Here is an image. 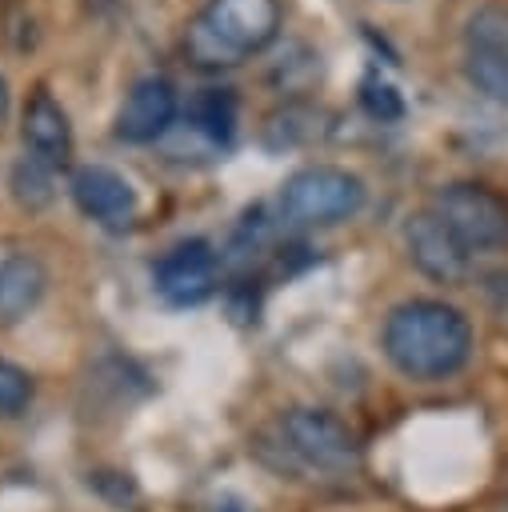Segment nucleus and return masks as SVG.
<instances>
[{
  "label": "nucleus",
  "instance_id": "1",
  "mask_svg": "<svg viewBox=\"0 0 508 512\" xmlns=\"http://www.w3.org/2000/svg\"><path fill=\"white\" fill-rule=\"evenodd\" d=\"M380 348H384V360L404 380L440 384L464 372L476 348V332L464 308L436 296H412L384 316Z\"/></svg>",
  "mask_w": 508,
  "mask_h": 512
},
{
  "label": "nucleus",
  "instance_id": "2",
  "mask_svg": "<svg viewBox=\"0 0 508 512\" xmlns=\"http://www.w3.org/2000/svg\"><path fill=\"white\" fill-rule=\"evenodd\" d=\"M284 28L280 0H208L184 28V56L200 72L236 68L276 44Z\"/></svg>",
  "mask_w": 508,
  "mask_h": 512
},
{
  "label": "nucleus",
  "instance_id": "3",
  "mask_svg": "<svg viewBox=\"0 0 508 512\" xmlns=\"http://www.w3.org/2000/svg\"><path fill=\"white\" fill-rule=\"evenodd\" d=\"M368 188L356 172L340 164H304L284 176L276 192V212L292 228H336L360 216Z\"/></svg>",
  "mask_w": 508,
  "mask_h": 512
},
{
  "label": "nucleus",
  "instance_id": "4",
  "mask_svg": "<svg viewBox=\"0 0 508 512\" xmlns=\"http://www.w3.org/2000/svg\"><path fill=\"white\" fill-rule=\"evenodd\" d=\"M280 448L316 472H348L360 460V436L356 428L316 404H296L288 412H280Z\"/></svg>",
  "mask_w": 508,
  "mask_h": 512
},
{
  "label": "nucleus",
  "instance_id": "5",
  "mask_svg": "<svg viewBox=\"0 0 508 512\" xmlns=\"http://www.w3.org/2000/svg\"><path fill=\"white\" fill-rule=\"evenodd\" d=\"M432 212L468 252L508 248V196L480 180H452L432 196Z\"/></svg>",
  "mask_w": 508,
  "mask_h": 512
},
{
  "label": "nucleus",
  "instance_id": "6",
  "mask_svg": "<svg viewBox=\"0 0 508 512\" xmlns=\"http://www.w3.org/2000/svg\"><path fill=\"white\" fill-rule=\"evenodd\" d=\"M464 80L508 108V4H480L464 20Z\"/></svg>",
  "mask_w": 508,
  "mask_h": 512
},
{
  "label": "nucleus",
  "instance_id": "7",
  "mask_svg": "<svg viewBox=\"0 0 508 512\" xmlns=\"http://www.w3.org/2000/svg\"><path fill=\"white\" fill-rule=\"evenodd\" d=\"M404 248H408V260L432 280V284H444V288H460L468 276H472V252L456 240V232L432 212H412L404 220Z\"/></svg>",
  "mask_w": 508,
  "mask_h": 512
},
{
  "label": "nucleus",
  "instance_id": "8",
  "mask_svg": "<svg viewBox=\"0 0 508 512\" xmlns=\"http://www.w3.org/2000/svg\"><path fill=\"white\" fill-rule=\"evenodd\" d=\"M176 116H180L176 84L160 72H148L124 92L112 120V136L124 144H156L176 124Z\"/></svg>",
  "mask_w": 508,
  "mask_h": 512
},
{
  "label": "nucleus",
  "instance_id": "9",
  "mask_svg": "<svg viewBox=\"0 0 508 512\" xmlns=\"http://www.w3.org/2000/svg\"><path fill=\"white\" fill-rule=\"evenodd\" d=\"M152 280L168 304H200L216 292L220 256L208 240H180L152 264Z\"/></svg>",
  "mask_w": 508,
  "mask_h": 512
},
{
  "label": "nucleus",
  "instance_id": "10",
  "mask_svg": "<svg viewBox=\"0 0 508 512\" xmlns=\"http://www.w3.org/2000/svg\"><path fill=\"white\" fill-rule=\"evenodd\" d=\"M68 192H72L76 208L104 228H128L140 208L132 180L108 164H76L68 176Z\"/></svg>",
  "mask_w": 508,
  "mask_h": 512
},
{
  "label": "nucleus",
  "instance_id": "11",
  "mask_svg": "<svg viewBox=\"0 0 508 512\" xmlns=\"http://www.w3.org/2000/svg\"><path fill=\"white\" fill-rule=\"evenodd\" d=\"M20 136H24V152L48 160L52 168H68L72 164V152H76L72 120H68L64 104L48 88H36L24 100V108H20Z\"/></svg>",
  "mask_w": 508,
  "mask_h": 512
},
{
  "label": "nucleus",
  "instance_id": "12",
  "mask_svg": "<svg viewBox=\"0 0 508 512\" xmlns=\"http://www.w3.org/2000/svg\"><path fill=\"white\" fill-rule=\"evenodd\" d=\"M48 292V268L32 252H4L0 256V324L28 320Z\"/></svg>",
  "mask_w": 508,
  "mask_h": 512
},
{
  "label": "nucleus",
  "instance_id": "13",
  "mask_svg": "<svg viewBox=\"0 0 508 512\" xmlns=\"http://www.w3.org/2000/svg\"><path fill=\"white\" fill-rule=\"evenodd\" d=\"M184 124L196 136H204L212 148L228 144L232 132H236V96H232V88H200L184 108Z\"/></svg>",
  "mask_w": 508,
  "mask_h": 512
},
{
  "label": "nucleus",
  "instance_id": "14",
  "mask_svg": "<svg viewBox=\"0 0 508 512\" xmlns=\"http://www.w3.org/2000/svg\"><path fill=\"white\" fill-rule=\"evenodd\" d=\"M56 172L48 160L32 156V152H20L8 168V192L12 200L24 208V212H44L52 200H56Z\"/></svg>",
  "mask_w": 508,
  "mask_h": 512
},
{
  "label": "nucleus",
  "instance_id": "15",
  "mask_svg": "<svg viewBox=\"0 0 508 512\" xmlns=\"http://www.w3.org/2000/svg\"><path fill=\"white\" fill-rule=\"evenodd\" d=\"M32 396H36V384H32L28 368H20L12 360H0V416L4 420L24 416L28 404H32Z\"/></svg>",
  "mask_w": 508,
  "mask_h": 512
},
{
  "label": "nucleus",
  "instance_id": "16",
  "mask_svg": "<svg viewBox=\"0 0 508 512\" xmlns=\"http://www.w3.org/2000/svg\"><path fill=\"white\" fill-rule=\"evenodd\" d=\"M360 104H364V112H368L372 120H400V116H404V100H400V92H396L392 84L376 80V76L360 84Z\"/></svg>",
  "mask_w": 508,
  "mask_h": 512
},
{
  "label": "nucleus",
  "instance_id": "17",
  "mask_svg": "<svg viewBox=\"0 0 508 512\" xmlns=\"http://www.w3.org/2000/svg\"><path fill=\"white\" fill-rule=\"evenodd\" d=\"M8 108H12V84H8V76L0 72V124L8 120Z\"/></svg>",
  "mask_w": 508,
  "mask_h": 512
}]
</instances>
